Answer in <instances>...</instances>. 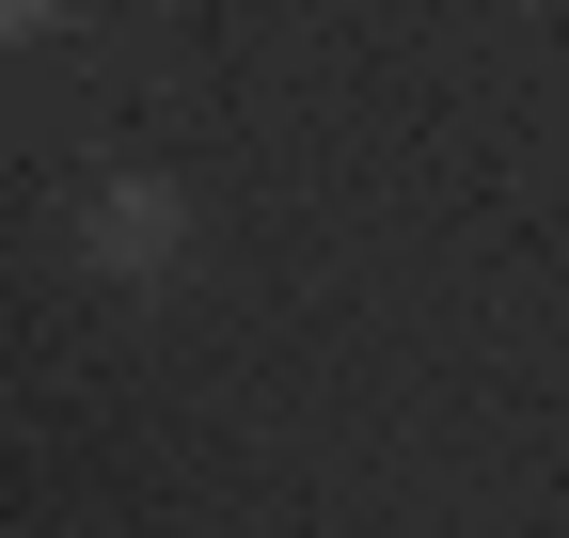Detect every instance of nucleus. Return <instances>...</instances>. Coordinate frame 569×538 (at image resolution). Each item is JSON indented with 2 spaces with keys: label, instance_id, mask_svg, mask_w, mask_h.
Returning <instances> with one entry per match:
<instances>
[{
  "label": "nucleus",
  "instance_id": "nucleus-1",
  "mask_svg": "<svg viewBox=\"0 0 569 538\" xmlns=\"http://www.w3.org/2000/svg\"><path fill=\"white\" fill-rule=\"evenodd\" d=\"M80 269L96 286H174L190 269V190L174 175H96L80 190Z\"/></svg>",
  "mask_w": 569,
  "mask_h": 538
},
{
  "label": "nucleus",
  "instance_id": "nucleus-2",
  "mask_svg": "<svg viewBox=\"0 0 569 538\" xmlns=\"http://www.w3.org/2000/svg\"><path fill=\"white\" fill-rule=\"evenodd\" d=\"M80 0H0V48H32V32H63Z\"/></svg>",
  "mask_w": 569,
  "mask_h": 538
}]
</instances>
